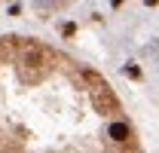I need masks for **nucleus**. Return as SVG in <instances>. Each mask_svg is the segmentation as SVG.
I'll return each instance as SVG.
<instances>
[{"label": "nucleus", "instance_id": "2", "mask_svg": "<svg viewBox=\"0 0 159 153\" xmlns=\"http://www.w3.org/2000/svg\"><path fill=\"white\" fill-rule=\"evenodd\" d=\"M6 3H9V0H0V12H3V6H6Z\"/></svg>", "mask_w": 159, "mask_h": 153}, {"label": "nucleus", "instance_id": "1", "mask_svg": "<svg viewBox=\"0 0 159 153\" xmlns=\"http://www.w3.org/2000/svg\"><path fill=\"white\" fill-rule=\"evenodd\" d=\"M0 153H144L110 80L61 46L0 34Z\"/></svg>", "mask_w": 159, "mask_h": 153}]
</instances>
